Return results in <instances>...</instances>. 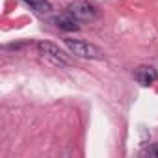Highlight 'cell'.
Here are the masks:
<instances>
[{"mask_svg":"<svg viewBox=\"0 0 158 158\" xmlns=\"http://www.w3.org/2000/svg\"><path fill=\"white\" fill-rule=\"evenodd\" d=\"M63 43L71 50V54H74L78 58H88V60H102L104 58V50H101L93 43H88L82 39H71V37H65Z\"/></svg>","mask_w":158,"mask_h":158,"instance_id":"obj_1","label":"cell"},{"mask_svg":"<svg viewBox=\"0 0 158 158\" xmlns=\"http://www.w3.org/2000/svg\"><path fill=\"white\" fill-rule=\"evenodd\" d=\"M35 47H37V52H39L43 58L50 60L54 65H69V63H71L69 56H67L60 47H56V45L50 43V41H39Z\"/></svg>","mask_w":158,"mask_h":158,"instance_id":"obj_2","label":"cell"},{"mask_svg":"<svg viewBox=\"0 0 158 158\" xmlns=\"http://www.w3.org/2000/svg\"><path fill=\"white\" fill-rule=\"evenodd\" d=\"M67 13H71L76 21H93L99 15L97 8L88 4V2H73V4H69Z\"/></svg>","mask_w":158,"mask_h":158,"instance_id":"obj_3","label":"cell"},{"mask_svg":"<svg viewBox=\"0 0 158 158\" xmlns=\"http://www.w3.org/2000/svg\"><path fill=\"white\" fill-rule=\"evenodd\" d=\"M134 78H136V82H138L139 86L147 88V86H151V84L156 82L158 73H156V69L151 67V65H139V67L134 71Z\"/></svg>","mask_w":158,"mask_h":158,"instance_id":"obj_4","label":"cell"},{"mask_svg":"<svg viewBox=\"0 0 158 158\" xmlns=\"http://www.w3.org/2000/svg\"><path fill=\"white\" fill-rule=\"evenodd\" d=\"M52 23L60 28V30H65V32H76V30H80V26H78V21L71 15V13H63V15H58L52 19Z\"/></svg>","mask_w":158,"mask_h":158,"instance_id":"obj_5","label":"cell"},{"mask_svg":"<svg viewBox=\"0 0 158 158\" xmlns=\"http://www.w3.org/2000/svg\"><path fill=\"white\" fill-rule=\"evenodd\" d=\"M24 2L37 15H48V13H52V6H50L48 0H24Z\"/></svg>","mask_w":158,"mask_h":158,"instance_id":"obj_6","label":"cell"},{"mask_svg":"<svg viewBox=\"0 0 158 158\" xmlns=\"http://www.w3.org/2000/svg\"><path fill=\"white\" fill-rule=\"evenodd\" d=\"M143 156H151V158H158V143H152L149 145L145 151H143Z\"/></svg>","mask_w":158,"mask_h":158,"instance_id":"obj_7","label":"cell"}]
</instances>
